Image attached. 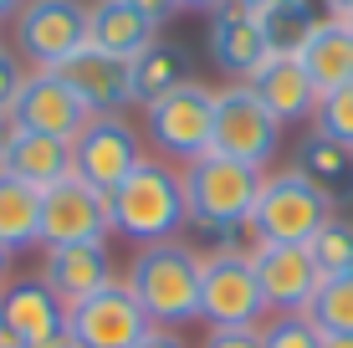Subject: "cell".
Returning <instances> with one entry per match:
<instances>
[{"mask_svg":"<svg viewBox=\"0 0 353 348\" xmlns=\"http://www.w3.org/2000/svg\"><path fill=\"white\" fill-rule=\"evenodd\" d=\"M57 72H62V82H67V88L92 108V118H103V113H123V108L133 103L128 62H118V57L97 52L92 41L82 46L77 57H67V62L57 67Z\"/></svg>","mask_w":353,"mask_h":348,"instance_id":"9a60e30c","label":"cell"},{"mask_svg":"<svg viewBox=\"0 0 353 348\" xmlns=\"http://www.w3.org/2000/svg\"><path fill=\"white\" fill-rule=\"evenodd\" d=\"M88 0H26L16 16V52L21 62L57 72L67 57L88 46Z\"/></svg>","mask_w":353,"mask_h":348,"instance_id":"ba28073f","label":"cell"},{"mask_svg":"<svg viewBox=\"0 0 353 348\" xmlns=\"http://www.w3.org/2000/svg\"><path fill=\"white\" fill-rule=\"evenodd\" d=\"M200 348H266L261 328H210Z\"/></svg>","mask_w":353,"mask_h":348,"instance_id":"4dcf8cb0","label":"cell"},{"mask_svg":"<svg viewBox=\"0 0 353 348\" xmlns=\"http://www.w3.org/2000/svg\"><path fill=\"white\" fill-rule=\"evenodd\" d=\"M307 318L318 323V333H353V272L348 277H327L318 287Z\"/></svg>","mask_w":353,"mask_h":348,"instance_id":"4316f807","label":"cell"},{"mask_svg":"<svg viewBox=\"0 0 353 348\" xmlns=\"http://www.w3.org/2000/svg\"><path fill=\"white\" fill-rule=\"evenodd\" d=\"M108 236H113L108 195L92 190L82 174H67L62 185L41 190V251L88 246V241H108Z\"/></svg>","mask_w":353,"mask_h":348,"instance_id":"30bf717a","label":"cell"},{"mask_svg":"<svg viewBox=\"0 0 353 348\" xmlns=\"http://www.w3.org/2000/svg\"><path fill=\"white\" fill-rule=\"evenodd\" d=\"M143 134L159 149V159H200L210 154V134H215V88L205 82H185V88L164 92L159 103L143 108Z\"/></svg>","mask_w":353,"mask_h":348,"instance_id":"8992f818","label":"cell"},{"mask_svg":"<svg viewBox=\"0 0 353 348\" xmlns=\"http://www.w3.org/2000/svg\"><path fill=\"white\" fill-rule=\"evenodd\" d=\"M307 251H312V261H318L323 282L327 277H348V272H353V221H348V215H333V221L312 236Z\"/></svg>","mask_w":353,"mask_h":348,"instance_id":"484cf974","label":"cell"},{"mask_svg":"<svg viewBox=\"0 0 353 348\" xmlns=\"http://www.w3.org/2000/svg\"><path fill=\"white\" fill-rule=\"evenodd\" d=\"M179 179H185L190 225H200L215 251H251L241 246V236H251V210L266 185V170H251L225 154H200L179 170Z\"/></svg>","mask_w":353,"mask_h":348,"instance_id":"6da1fadb","label":"cell"},{"mask_svg":"<svg viewBox=\"0 0 353 348\" xmlns=\"http://www.w3.org/2000/svg\"><path fill=\"white\" fill-rule=\"evenodd\" d=\"M282 149V123L266 113V103L246 82H230L215 92V134H210V154L241 159L251 170H266Z\"/></svg>","mask_w":353,"mask_h":348,"instance_id":"52a82bcc","label":"cell"},{"mask_svg":"<svg viewBox=\"0 0 353 348\" xmlns=\"http://www.w3.org/2000/svg\"><path fill=\"white\" fill-rule=\"evenodd\" d=\"M312 134H327L338 143L353 149V82L348 88H333L318 98V113H312Z\"/></svg>","mask_w":353,"mask_h":348,"instance_id":"83f0119b","label":"cell"},{"mask_svg":"<svg viewBox=\"0 0 353 348\" xmlns=\"http://www.w3.org/2000/svg\"><path fill=\"white\" fill-rule=\"evenodd\" d=\"M128 6L139 10V16H149L154 26H164V21L174 16V10H179V0H128Z\"/></svg>","mask_w":353,"mask_h":348,"instance_id":"1f68e13d","label":"cell"},{"mask_svg":"<svg viewBox=\"0 0 353 348\" xmlns=\"http://www.w3.org/2000/svg\"><path fill=\"white\" fill-rule=\"evenodd\" d=\"M0 348H26V343H21L16 328H6V323H0Z\"/></svg>","mask_w":353,"mask_h":348,"instance_id":"74e56055","label":"cell"},{"mask_svg":"<svg viewBox=\"0 0 353 348\" xmlns=\"http://www.w3.org/2000/svg\"><path fill=\"white\" fill-rule=\"evenodd\" d=\"M88 41L97 52L118 57V62H133L139 52H149L159 41V26L149 16L128 6V0H92V16H88Z\"/></svg>","mask_w":353,"mask_h":348,"instance_id":"44dd1931","label":"cell"},{"mask_svg":"<svg viewBox=\"0 0 353 348\" xmlns=\"http://www.w3.org/2000/svg\"><path fill=\"white\" fill-rule=\"evenodd\" d=\"M108 221L118 236H128L133 246H159V241H179V231L190 225V205H185V179L174 164H164L159 154L143 159L123 185L108 195Z\"/></svg>","mask_w":353,"mask_h":348,"instance_id":"7a4b0ae2","label":"cell"},{"mask_svg":"<svg viewBox=\"0 0 353 348\" xmlns=\"http://www.w3.org/2000/svg\"><path fill=\"white\" fill-rule=\"evenodd\" d=\"M210 57H215V67H221L230 82H251L256 77V67L272 57L256 10H241L236 0H230L225 10H215L210 16Z\"/></svg>","mask_w":353,"mask_h":348,"instance_id":"2e32d148","label":"cell"},{"mask_svg":"<svg viewBox=\"0 0 353 348\" xmlns=\"http://www.w3.org/2000/svg\"><path fill=\"white\" fill-rule=\"evenodd\" d=\"M251 267L272 313H307L323 287V272L307 246H251Z\"/></svg>","mask_w":353,"mask_h":348,"instance_id":"4fadbf2b","label":"cell"},{"mask_svg":"<svg viewBox=\"0 0 353 348\" xmlns=\"http://www.w3.org/2000/svg\"><path fill=\"white\" fill-rule=\"evenodd\" d=\"M143 159H149V154H143V134L123 113L92 118V123L77 134V143H72V170L88 179L92 190H103V195H113Z\"/></svg>","mask_w":353,"mask_h":348,"instance_id":"9c48e42d","label":"cell"},{"mask_svg":"<svg viewBox=\"0 0 353 348\" xmlns=\"http://www.w3.org/2000/svg\"><path fill=\"white\" fill-rule=\"evenodd\" d=\"M266 348H323V333L307 313H272L261 323Z\"/></svg>","mask_w":353,"mask_h":348,"instance_id":"f1b7e54d","label":"cell"},{"mask_svg":"<svg viewBox=\"0 0 353 348\" xmlns=\"http://www.w3.org/2000/svg\"><path fill=\"white\" fill-rule=\"evenodd\" d=\"M246 88L266 103V113H272L282 128L287 123H307V118L318 113V88H312L307 67H302L297 57H266Z\"/></svg>","mask_w":353,"mask_h":348,"instance_id":"e0dca14e","label":"cell"},{"mask_svg":"<svg viewBox=\"0 0 353 348\" xmlns=\"http://www.w3.org/2000/svg\"><path fill=\"white\" fill-rule=\"evenodd\" d=\"M10 134H16V128H10V118L0 113V154H6V143H10Z\"/></svg>","mask_w":353,"mask_h":348,"instance_id":"ab89813d","label":"cell"},{"mask_svg":"<svg viewBox=\"0 0 353 348\" xmlns=\"http://www.w3.org/2000/svg\"><path fill=\"white\" fill-rule=\"evenodd\" d=\"M41 282L52 287L57 297L72 307H82L88 297H97L103 287H113V256H108V241H88V246H52L41 256Z\"/></svg>","mask_w":353,"mask_h":348,"instance_id":"5bb4252c","label":"cell"},{"mask_svg":"<svg viewBox=\"0 0 353 348\" xmlns=\"http://www.w3.org/2000/svg\"><path fill=\"white\" fill-rule=\"evenodd\" d=\"M0 323L16 328L21 343L31 348V343H41V338H52V333L67 328V303L41 277H21V282H10L6 292H0Z\"/></svg>","mask_w":353,"mask_h":348,"instance_id":"ac0fdd59","label":"cell"},{"mask_svg":"<svg viewBox=\"0 0 353 348\" xmlns=\"http://www.w3.org/2000/svg\"><path fill=\"white\" fill-rule=\"evenodd\" d=\"M323 348H353V333H323Z\"/></svg>","mask_w":353,"mask_h":348,"instance_id":"d590c367","label":"cell"},{"mask_svg":"<svg viewBox=\"0 0 353 348\" xmlns=\"http://www.w3.org/2000/svg\"><path fill=\"white\" fill-rule=\"evenodd\" d=\"M230 0H179V10H205V16H215V10H225Z\"/></svg>","mask_w":353,"mask_h":348,"instance_id":"e575fe53","label":"cell"},{"mask_svg":"<svg viewBox=\"0 0 353 348\" xmlns=\"http://www.w3.org/2000/svg\"><path fill=\"white\" fill-rule=\"evenodd\" d=\"M139 348H190V343H185V338H179V333H174V328H154V333H149V338H143Z\"/></svg>","mask_w":353,"mask_h":348,"instance_id":"d6a6232c","label":"cell"},{"mask_svg":"<svg viewBox=\"0 0 353 348\" xmlns=\"http://www.w3.org/2000/svg\"><path fill=\"white\" fill-rule=\"evenodd\" d=\"M21 6H26V0H0V21H16Z\"/></svg>","mask_w":353,"mask_h":348,"instance_id":"f35d334b","label":"cell"},{"mask_svg":"<svg viewBox=\"0 0 353 348\" xmlns=\"http://www.w3.org/2000/svg\"><path fill=\"white\" fill-rule=\"evenodd\" d=\"M256 21H261V36L272 46V57H297L323 16H318V0H272Z\"/></svg>","mask_w":353,"mask_h":348,"instance_id":"d4e9b609","label":"cell"},{"mask_svg":"<svg viewBox=\"0 0 353 348\" xmlns=\"http://www.w3.org/2000/svg\"><path fill=\"white\" fill-rule=\"evenodd\" d=\"M236 6H241V10H256V16H261V10L272 6V0H236Z\"/></svg>","mask_w":353,"mask_h":348,"instance_id":"60d3db41","label":"cell"},{"mask_svg":"<svg viewBox=\"0 0 353 348\" xmlns=\"http://www.w3.org/2000/svg\"><path fill=\"white\" fill-rule=\"evenodd\" d=\"M327 21H353V0H323Z\"/></svg>","mask_w":353,"mask_h":348,"instance_id":"836d02e7","label":"cell"},{"mask_svg":"<svg viewBox=\"0 0 353 348\" xmlns=\"http://www.w3.org/2000/svg\"><path fill=\"white\" fill-rule=\"evenodd\" d=\"M67 328L77 338V348H139L154 333V323L139 307V297L128 292V282H113L97 297H88L82 307H72Z\"/></svg>","mask_w":353,"mask_h":348,"instance_id":"7c38bea8","label":"cell"},{"mask_svg":"<svg viewBox=\"0 0 353 348\" xmlns=\"http://www.w3.org/2000/svg\"><path fill=\"white\" fill-rule=\"evenodd\" d=\"M292 170L307 179L312 190L327 200V205H353V149L327 134H307L297 143V159H292Z\"/></svg>","mask_w":353,"mask_h":348,"instance_id":"ffe728a7","label":"cell"},{"mask_svg":"<svg viewBox=\"0 0 353 348\" xmlns=\"http://www.w3.org/2000/svg\"><path fill=\"white\" fill-rule=\"evenodd\" d=\"M200 251L185 241H159L139 246L128 261V292L149 313L154 328H185L200 323Z\"/></svg>","mask_w":353,"mask_h":348,"instance_id":"3957f363","label":"cell"},{"mask_svg":"<svg viewBox=\"0 0 353 348\" xmlns=\"http://www.w3.org/2000/svg\"><path fill=\"white\" fill-rule=\"evenodd\" d=\"M0 174H10V179H21V185H31V190H52V185H62L67 174H77L72 170V143L62 139H46V134H10L6 143V154H0Z\"/></svg>","mask_w":353,"mask_h":348,"instance_id":"d6986e66","label":"cell"},{"mask_svg":"<svg viewBox=\"0 0 353 348\" xmlns=\"http://www.w3.org/2000/svg\"><path fill=\"white\" fill-rule=\"evenodd\" d=\"M88 123H92V108L62 82V72H46V67H31L26 72V88H21L16 108H10V128L77 143V134Z\"/></svg>","mask_w":353,"mask_h":348,"instance_id":"8fae6325","label":"cell"},{"mask_svg":"<svg viewBox=\"0 0 353 348\" xmlns=\"http://www.w3.org/2000/svg\"><path fill=\"white\" fill-rule=\"evenodd\" d=\"M266 297L251 251H205L200 261V323L205 328H261Z\"/></svg>","mask_w":353,"mask_h":348,"instance_id":"5b68a950","label":"cell"},{"mask_svg":"<svg viewBox=\"0 0 353 348\" xmlns=\"http://www.w3.org/2000/svg\"><path fill=\"white\" fill-rule=\"evenodd\" d=\"M333 205L297 170L266 174L256 210H251V246H312V236L333 221Z\"/></svg>","mask_w":353,"mask_h":348,"instance_id":"277c9868","label":"cell"},{"mask_svg":"<svg viewBox=\"0 0 353 348\" xmlns=\"http://www.w3.org/2000/svg\"><path fill=\"white\" fill-rule=\"evenodd\" d=\"M297 62L307 67L318 98L333 92V88H348L353 82V26L348 21H318V31L302 41Z\"/></svg>","mask_w":353,"mask_h":348,"instance_id":"7402d4cb","label":"cell"},{"mask_svg":"<svg viewBox=\"0 0 353 348\" xmlns=\"http://www.w3.org/2000/svg\"><path fill=\"white\" fill-rule=\"evenodd\" d=\"M348 26H353V21H348Z\"/></svg>","mask_w":353,"mask_h":348,"instance_id":"b9f144b4","label":"cell"},{"mask_svg":"<svg viewBox=\"0 0 353 348\" xmlns=\"http://www.w3.org/2000/svg\"><path fill=\"white\" fill-rule=\"evenodd\" d=\"M0 246L31 251L41 246V190L0 174Z\"/></svg>","mask_w":353,"mask_h":348,"instance_id":"cb8c5ba5","label":"cell"},{"mask_svg":"<svg viewBox=\"0 0 353 348\" xmlns=\"http://www.w3.org/2000/svg\"><path fill=\"white\" fill-rule=\"evenodd\" d=\"M26 62H21L16 52H6L0 46V113L10 118V108H16V98H21V88H26Z\"/></svg>","mask_w":353,"mask_h":348,"instance_id":"f546056e","label":"cell"},{"mask_svg":"<svg viewBox=\"0 0 353 348\" xmlns=\"http://www.w3.org/2000/svg\"><path fill=\"white\" fill-rule=\"evenodd\" d=\"M10 256H16V251H6V246H0V292L10 287Z\"/></svg>","mask_w":353,"mask_h":348,"instance_id":"8d00e7d4","label":"cell"},{"mask_svg":"<svg viewBox=\"0 0 353 348\" xmlns=\"http://www.w3.org/2000/svg\"><path fill=\"white\" fill-rule=\"evenodd\" d=\"M190 82V52L179 41H154L149 52H139L128 62V88H133V103H159L164 92H174V88H185Z\"/></svg>","mask_w":353,"mask_h":348,"instance_id":"603a6c76","label":"cell"}]
</instances>
